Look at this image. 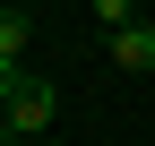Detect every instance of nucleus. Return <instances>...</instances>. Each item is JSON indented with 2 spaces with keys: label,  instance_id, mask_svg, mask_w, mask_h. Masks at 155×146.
<instances>
[{
  "label": "nucleus",
  "instance_id": "20e7f679",
  "mask_svg": "<svg viewBox=\"0 0 155 146\" xmlns=\"http://www.w3.org/2000/svg\"><path fill=\"white\" fill-rule=\"evenodd\" d=\"M95 26H104V34H129L138 17H129V0H95Z\"/></svg>",
  "mask_w": 155,
  "mask_h": 146
},
{
  "label": "nucleus",
  "instance_id": "7ed1b4c3",
  "mask_svg": "<svg viewBox=\"0 0 155 146\" xmlns=\"http://www.w3.org/2000/svg\"><path fill=\"white\" fill-rule=\"evenodd\" d=\"M26 43H35V17H26V9H9V17H0V60L17 69V52H26Z\"/></svg>",
  "mask_w": 155,
  "mask_h": 146
},
{
  "label": "nucleus",
  "instance_id": "f03ea898",
  "mask_svg": "<svg viewBox=\"0 0 155 146\" xmlns=\"http://www.w3.org/2000/svg\"><path fill=\"white\" fill-rule=\"evenodd\" d=\"M112 69H129V78H155V26L112 34Z\"/></svg>",
  "mask_w": 155,
  "mask_h": 146
},
{
  "label": "nucleus",
  "instance_id": "f257e3e1",
  "mask_svg": "<svg viewBox=\"0 0 155 146\" xmlns=\"http://www.w3.org/2000/svg\"><path fill=\"white\" fill-rule=\"evenodd\" d=\"M52 120H61V86L17 78V69H9V138H43Z\"/></svg>",
  "mask_w": 155,
  "mask_h": 146
}]
</instances>
